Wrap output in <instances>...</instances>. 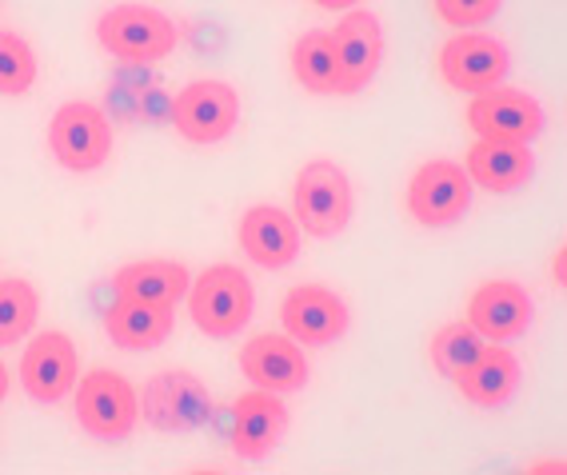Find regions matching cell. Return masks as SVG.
Returning <instances> with one entry per match:
<instances>
[{"label": "cell", "instance_id": "cell-7", "mask_svg": "<svg viewBox=\"0 0 567 475\" xmlns=\"http://www.w3.org/2000/svg\"><path fill=\"white\" fill-rule=\"evenodd\" d=\"M408 213L424 228H452L472 208V180H467L464 164L456 161H427L415 168L408 184Z\"/></svg>", "mask_w": 567, "mask_h": 475}, {"label": "cell", "instance_id": "cell-12", "mask_svg": "<svg viewBox=\"0 0 567 475\" xmlns=\"http://www.w3.org/2000/svg\"><path fill=\"white\" fill-rule=\"evenodd\" d=\"M507 49L484 32H460L440 49V76L467 96H484L499 89L507 76Z\"/></svg>", "mask_w": 567, "mask_h": 475}, {"label": "cell", "instance_id": "cell-13", "mask_svg": "<svg viewBox=\"0 0 567 475\" xmlns=\"http://www.w3.org/2000/svg\"><path fill=\"white\" fill-rule=\"evenodd\" d=\"M21 384L32 400L41 404H56L81 384V360H76V344L64 332H41L24 348L21 355Z\"/></svg>", "mask_w": 567, "mask_h": 475}, {"label": "cell", "instance_id": "cell-21", "mask_svg": "<svg viewBox=\"0 0 567 475\" xmlns=\"http://www.w3.org/2000/svg\"><path fill=\"white\" fill-rule=\"evenodd\" d=\"M112 288H116V296H128V300L176 308L188 296V268L176 260H136L124 264L121 272L112 276Z\"/></svg>", "mask_w": 567, "mask_h": 475}, {"label": "cell", "instance_id": "cell-11", "mask_svg": "<svg viewBox=\"0 0 567 475\" xmlns=\"http://www.w3.org/2000/svg\"><path fill=\"white\" fill-rule=\"evenodd\" d=\"M280 320L296 344L324 348L348 332L352 312H348L344 296H336L324 283H296L280 303Z\"/></svg>", "mask_w": 567, "mask_h": 475}, {"label": "cell", "instance_id": "cell-15", "mask_svg": "<svg viewBox=\"0 0 567 475\" xmlns=\"http://www.w3.org/2000/svg\"><path fill=\"white\" fill-rule=\"evenodd\" d=\"M467 324L484 335L487 344H507L532 324V296L516 280H484L467 300Z\"/></svg>", "mask_w": 567, "mask_h": 475}, {"label": "cell", "instance_id": "cell-25", "mask_svg": "<svg viewBox=\"0 0 567 475\" xmlns=\"http://www.w3.org/2000/svg\"><path fill=\"white\" fill-rule=\"evenodd\" d=\"M37 72H41L37 49L24 41L21 32H0V92L4 96H24L37 84Z\"/></svg>", "mask_w": 567, "mask_h": 475}, {"label": "cell", "instance_id": "cell-9", "mask_svg": "<svg viewBox=\"0 0 567 475\" xmlns=\"http://www.w3.org/2000/svg\"><path fill=\"white\" fill-rule=\"evenodd\" d=\"M467 128L476 132L480 141L527 144L544 132V109H539L536 96L499 84V89L484 92V96H472V104H467Z\"/></svg>", "mask_w": 567, "mask_h": 475}, {"label": "cell", "instance_id": "cell-2", "mask_svg": "<svg viewBox=\"0 0 567 475\" xmlns=\"http://www.w3.org/2000/svg\"><path fill=\"white\" fill-rule=\"evenodd\" d=\"M256 308V288L248 272H240L236 264H213L188 288V316L204 335L213 340H228V335L244 332L252 320Z\"/></svg>", "mask_w": 567, "mask_h": 475}, {"label": "cell", "instance_id": "cell-3", "mask_svg": "<svg viewBox=\"0 0 567 475\" xmlns=\"http://www.w3.org/2000/svg\"><path fill=\"white\" fill-rule=\"evenodd\" d=\"M292 216L300 233L328 240L340 236L355 216V193L348 173L336 161H312L292 184Z\"/></svg>", "mask_w": 567, "mask_h": 475}, {"label": "cell", "instance_id": "cell-23", "mask_svg": "<svg viewBox=\"0 0 567 475\" xmlns=\"http://www.w3.org/2000/svg\"><path fill=\"white\" fill-rule=\"evenodd\" d=\"M37 316H41V292L21 276H4L0 280V344H21L37 328Z\"/></svg>", "mask_w": 567, "mask_h": 475}, {"label": "cell", "instance_id": "cell-24", "mask_svg": "<svg viewBox=\"0 0 567 475\" xmlns=\"http://www.w3.org/2000/svg\"><path fill=\"white\" fill-rule=\"evenodd\" d=\"M484 344H487L484 335L467 324V320H460V324H444L436 335H432V344H427V360H432L436 375L456 380V375L464 372L480 352H484Z\"/></svg>", "mask_w": 567, "mask_h": 475}, {"label": "cell", "instance_id": "cell-28", "mask_svg": "<svg viewBox=\"0 0 567 475\" xmlns=\"http://www.w3.org/2000/svg\"><path fill=\"white\" fill-rule=\"evenodd\" d=\"M551 280H556V288H564L567 283V248L559 244L556 256H551Z\"/></svg>", "mask_w": 567, "mask_h": 475}, {"label": "cell", "instance_id": "cell-18", "mask_svg": "<svg viewBox=\"0 0 567 475\" xmlns=\"http://www.w3.org/2000/svg\"><path fill=\"white\" fill-rule=\"evenodd\" d=\"M176 328L173 308L164 303H144L128 300V296H116L104 312V332L121 352H153L161 348Z\"/></svg>", "mask_w": 567, "mask_h": 475}, {"label": "cell", "instance_id": "cell-4", "mask_svg": "<svg viewBox=\"0 0 567 475\" xmlns=\"http://www.w3.org/2000/svg\"><path fill=\"white\" fill-rule=\"evenodd\" d=\"M49 152L64 173H76V176L101 173L112 156V124L101 104L69 101L52 112Z\"/></svg>", "mask_w": 567, "mask_h": 475}, {"label": "cell", "instance_id": "cell-6", "mask_svg": "<svg viewBox=\"0 0 567 475\" xmlns=\"http://www.w3.org/2000/svg\"><path fill=\"white\" fill-rule=\"evenodd\" d=\"M141 415L164 435L196 432L213 420V395H208L200 375L184 372V368H168V372H156L144 384Z\"/></svg>", "mask_w": 567, "mask_h": 475}, {"label": "cell", "instance_id": "cell-14", "mask_svg": "<svg viewBox=\"0 0 567 475\" xmlns=\"http://www.w3.org/2000/svg\"><path fill=\"white\" fill-rule=\"evenodd\" d=\"M236 244L252 264H260L268 272H280L300 256V224H296L292 213H284L276 204H252L240 216Z\"/></svg>", "mask_w": 567, "mask_h": 475}, {"label": "cell", "instance_id": "cell-10", "mask_svg": "<svg viewBox=\"0 0 567 475\" xmlns=\"http://www.w3.org/2000/svg\"><path fill=\"white\" fill-rule=\"evenodd\" d=\"M332 32L336 49V72H340V96H355L372 84V76L380 72L384 61V32L375 12L368 9H348Z\"/></svg>", "mask_w": 567, "mask_h": 475}, {"label": "cell", "instance_id": "cell-26", "mask_svg": "<svg viewBox=\"0 0 567 475\" xmlns=\"http://www.w3.org/2000/svg\"><path fill=\"white\" fill-rule=\"evenodd\" d=\"M499 12V0H436V17L456 29H476Z\"/></svg>", "mask_w": 567, "mask_h": 475}, {"label": "cell", "instance_id": "cell-20", "mask_svg": "<svg viewBox=\"0 0 567 475\" xmlns=\"http://www.w3.org/2000/svg\"><path fill=\"white\" fill-rule=\"evenodd\" d=\"M519 360L507 344H484V352L452 380L467 404L476 407H504L519 392Z\"/></svg>", "mask_w": 567, "mask_h": 475}, {"label": "cell", "instance_id": "cell-27", "mask_svg": "<svg viewBox=\"0 0 567 475\" xmlns=\"http://www.w3.org/2000/svg\"><path fill=\"white\" fill-rule=\"evenodd\" d=\"M173 104H176V96H164L161 89H144L141 92V116L144 121H173Z\"/></svg>", "mask_w": 567, "mask_h": 475}, {"label": "cell", "instance_id": "cell-8", "mask_svg": "<svg viewBox=\"0 0 567 475\" xmlns=\"http://www.w3.org/2000/svg\"><path fill=\"white\" fill-rule=\"evenodd\" d=\"M173 124L188 144H220L240 124V92L228 81H193L176 92Z\"/></svg>", "mask_w": 567, "mask_h": 475}, {"label": "cell", "instance_id": "cell-1", "mask_svg": "<svg viewBox=\"0 0 567 475\" xmlns=\"http://www.w3.org/2000/svg\"><path fill=\"white\" fill-rule=\"evenodd\" d=\"M96 41L109 49L116 61L148 69L173 56L181 32H176L173 17L153 4H116L96 21Z\"/></svg>", "mask_w": 567, "mask_h": 475}, {"label": "cell", "instance_id": "cell-22", "mask_svg": "<svg viewBox=\"0 0 567 475\" xmlns=\"http://www.w3.org/2000/svg\"><path fill=\"white\" fill-rule=\"evenodd\" d=\"M292 76L312 96H340V72H336L332 32L312 29L292 44Z\"/></svg>", "mask_w": 567, "mask_h": 475}, {"label": "cell", "instance_id": "cell-19", "mask_svg": "<svg viewBox=\"0 0 567 475\" xmlns=\"http://www.w3.org/2000/svg\"><path fill=\"white\" fill-rule=\"evenodd\" d=\"M464 173H467V180L476 184V188H484V193L507 196L532 180V173H536V152L527 148V144L480 141L467 148Z\"/></svg>", "mask_w": 567, "mask_h": 475}, {"label": "cell", "instance_id": "cell-17", "mask_svg": "<svg viewBox=\"0 0 567 475\" xmlns=\"http://www.w3.org/2000/svg\"><path fill=\"white\" fill-rule=\"evenodd\" d=\"M288 432V407L276 392H244L233 404V452L240 459H268Z\"/></svg>", "mask_w": 567, "mask_h": 475}, {"label": "cell", "instance_id": "cell-16", "mask_svg": "<svg viewBox=\"0 0 567 475\" xmlns=\"http://www.w3.org/2000/svg\"><path fill=\"white\" fill-rule=\"evenodd\" d=\"M240 372L256 388L276 395H292L308 384V360L292 335L260 332L240 348Z\"/></svg>", "mask_w": 567, "mask_h": 475}, {"label": "cell", "instance_id": "cell-5", "mask_svg": "<svg viewBox=\"0 0 567 475\" xmlns=\"http://www.w3.org/2000/svg\"><path fill=\"white\" fill-rule=\"evenodd\" d=\"M76 424L96 440H128L141 420V392L112 368H92L76 384Z\"/></svg>", "mask_w": 567, "mask_h": 475}]
</instances>
